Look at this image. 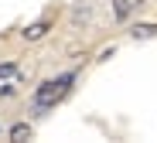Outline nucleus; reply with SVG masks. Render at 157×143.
Wrapping results in <instances>:
<instances>
[{"instance_id": "nucleus-7", "label": "nucleus", "mask_w": 157, "mask_h": 143, "mask_svg": "<svg viewBox=\"0 0 157 143\" xmlns=\"http://www.w3.org/2000/svg\"><path fill=\"white\" fill-rule=\"evenodd\" d=\"M14 72H17V65H14V62H7V65H0V75H14Z\"/></svg>"}, {"instance_id": "nucleus-2", "label": "nucleus", "mask_w": 157, "mask_h": 143, "mask_svg": "<svg viewBox=\"0 0 157 143\" xmlns=\"http://www.w3.org/2000/svg\"><path fill=\"white\" fill-rule=\"evenodd\" d=\"M51 27H55V21H51V17H41V21H34V24H28V27H24V31H21V38H24V41H41V38H48V31H51Z\"/></svg>"}, {"instance_id": "nucleus-4", "label": "nucleus", "mask_w": 157, "mask_h": 143, "mask_svg": "<svg viewBox=\"0 0 157 143\" xmlns=\"http://www.w3.org/2000/svg\"><path fill=\"white\" fill-rule=\"evenodd\" d=\"M130 10H133V0H113V17L116 21H126Z\"/></svg>"}, {"instance_id": "nucleus-1", "label": "nucleus", "mask_w": 157, "mask_h": 143, "mask_svg": "<svg viewBox=\"0 0 157 143\" xmlns=\"http://www.w3.org/2000/svg\"><path fill=\"white\" fill-rule=\"evenodd\" d=\"M75 72H62V75H55V78H44L38 89H34V109L41 112V109H55L68 92H72V85H75Z\"/></svg>"}, {"instance_id": "nucleus-3", "label": "nucleus", "mask_w": 157, "mask_h": 143, "mask_svg": "<svg viewBox=\"0 0 157 143\" xmlns=\"http://www.w3.org/2000/svg\"><path fill=\"white\" fill-rule=\"evenodd\" d=\"M89 24H92V4H86V0H78V4L72 7V27H75V31H78V27L86 31Z\"/></svg>"}, {"instance_id": "nucleus-6", "label": "nucleus", "mask_w": 157, "mask_h": 143, "mask_svg": "<svg viewBox=\"0 0 157 143\" xmlns=\"http://www.w3.org/2000/svg\"><path fill=\"white\" fill-rule=\"evenodd\" d=\"M10 140H14V143L31 140V126H28V123H14V126H10Z\"/></svg>"}, {"instance_id": "nucleus-5", "label": "nucleus", "mask_w": 157, "mask_h": 143, "mask_svg": "<svg viewBox=\"0 0 157 143\" xmlns=\"http://www.w3.org/2000/svg\"><path fill=\"white\" fill-rule=\"evenodd\" d=\"M130 34H133L137 41H147V38H157V24H137V27H133V31H130Z\"/></svg>"}]
</instances>
